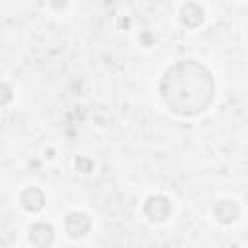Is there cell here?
Masks as SVG:
<instances>
[{"mask_svg":"<svg viewBox=\"0 0 248 248\" xmlns=\"http://www.w3.org/2000/svg\"><path fill=\"white\" fill-rule=\"evenodd\" d=\"M215 93L211 72L194 62L184 60L170 66L161 79V95L167 107L180 116H194L209 107Z\"/></svg>","mask_w":248,"mask_h":248,"instance_id":"cell-1","label":"cell"},{"mask_svg":"<svg viewBox=\"0 0 248 248\" xmlns=\"http://www.w3.org/2000/svg\"><path fill=\"white\" fill-rule=\"evenodd\" d=\"M143 213L151 219V221H165L170 213V203L165 196L161 194H155V196H149L145 205H143Z\"/></svg>","mask_w":248,"mask_h":248,"instance_id":"cell-2","label":"cell"},{"mask_svg":"<svg viewBox=\"0 0 248 248\" xmlns=\"http://www.w3.org/2000/svg\"><path fill=\"white\" fill-rule=\"evenodd\" d=\"M89 217L85 213H79V211H72L68 213L66 217V232L72 236V238H79L83 236L87 231H89Z\"/></svg>","mask_w":248,"mask_h":248,"instance_id":"cell-3","label":"cell"},{"mask_svg":"<svg viewBox=\"0 0 248 248\" xmlns=\"http://www.w3.org/2000/svg\"><path fill=\"white\" fill-rule=\"evenodd\" d=\"M29 240L37 248H46L54 240V229H52V225H46V223L33 225L31 231H29Z\"/></svg>","mask_w":248,"mask_h":248,"instance_id":"cell-4","label":"cell"},{"mask_svg":"<svg viewBox=\"0 0 248 248\" xmlns=\"http://www.w3.org/2000/svg\"><path fill=\"white\" fill-rule=\"evenodd\" d=\"M180 21L186 27H198L203 21V10L196 2H188L180 10Z\"/></svg>","mask_w":248,"mask_h":248,"instance_id":"cell-5","label":"cell"},{"mask_svg":"<svg viewBox=\"0 0 248 248\" xmlns=\"http://www.w3.org/2000/svg\"><path fill=\"white\" fill-rule=\"evenodd\" d=\"M238 213H240V209H238V205L232 200H221L215 205V217L221 223H232V221H236Z\"/></svg>","mask_w":248,"mask_h":248,"instance_id":"cell-6","label":"cell"},{"mask_svg":"<svg viewBox=\"0 0 248 248\" xmlns=\"http://www.w3.org/2000/svg\"><path fill=\"white\" fill-rule=\"evenodd\" d=\"M21 205L27 211H39L45 205V194L39 188H33L31 186V188L23 190V194H21Z\"/></svg>","mask_w":248,"mask_h":248,"instance_id":"cell-7","label":"cell"},{"mask_svg":"<svg viewBox=\"0 0 248 248\" xmlns=\"http://www.w3.org/2000/svg\"><path fill=\"white\" fill-rule=\"evenodd\" d=\"M76 167H78V170H81V172H89V170L93 169V161L87 159V157H78V159H76Z\"/></svg>","mask_w":248,"mask_h":248,"instance_id":"cell-8","label":"cell"}]
</instances>
